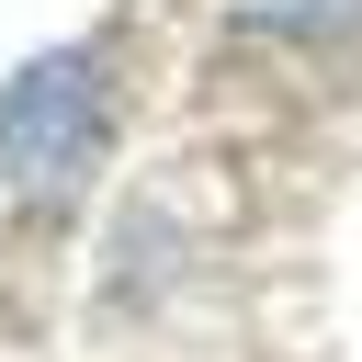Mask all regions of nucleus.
<instances>
[{
  "label": "nucleus",
  "mask_w": 362,
  "mask_h": 362,
  "mask_svg": "<svg viewBox=\"0 0 362 362\" xmlns=\"http://www.w3.org/2000/svg\"><path fill=\"white\" fill-rule=\"evenodd\" d=\"M113 147V79L90 45L34 57L0 90V192H79Z\"/></svg>",
  "instance_id": "obj_1"
},
{
  "label": "nucleus",
  "mask_w": 362,
  "mask_h": 362,
  "mask_svg": "<svg viewBox=\"0 0 362 362\" xmlns=\"http://www.w3.org/2000/svg\"><path fill=\"white\" fill-rule=\"evenodd\" d=\"M260 34H305V45H339V34H362V0H238Z\"/></svg>",
  "instance_id": "obj_2"
}]
</instances>
